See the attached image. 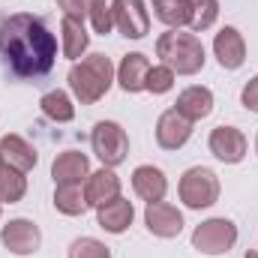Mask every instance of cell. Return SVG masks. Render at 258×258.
Segmentation results:
<instances>
[{
	"label": "cell",
	"mask_w": 258,
	"mask_h": 258,
	"mask_svg": "<svg viewBox=\"0 0 258 258\" xmlns=\"http://www.w3.org/2000/svg\"><path fill=\"white\" fill-rule=\"evenodd\" d=\"M0 57L18 78H42L57 60V39L42 18L15 12L0 21Z\"/></svg>",
	"instance_id": "cell-1"
},
{
	"label": "cell",
	"mask_w": 258,
	"mask_h": 258,
	"mask_svg": "<svg viewBox=\"0 0 258 258\" xmlns=\"http://www.w3.org/2000/svg\"><path fill=\"white\" fill-rule=\"evenodd\" d=\"M114 63L105 57V54H87L81 60H75L66 81H69V90L72 96L81 102V105H96L114 84Z\"/></svg>",
	"instance_id": "cell-2"
},
{
	"label": "cell",
	"mask_w": 258,
	"mask_h": 258,
	"mask_svg": "<svg viewBox=\"0 0 258 258\" xmlns=\"http://www.w3.org/2000/svg\"><path fill=\"white\" fill-rule=\"evenodd\" d=\"M156 57L168 66L174 75H195L204 69V45L195 33L168 30L156 39Z\"/></svg>",
	"instance_id": "cell-3"
},
{
	"label": "cell",
	"mask_w": 258,
	"mask_h": 258,
	"mask_svg": "<svg viewBox=\"0 0 258 258\" xmlns=\"http://www.w3.org/2000/svg\"><path fill=\"white\" fill-rule=\"evenodd\" d=\"M180 201L189 207V210H204V207H213L219 201V177L213 168H204V165H195L189 171H183L180 177Z\"/></svg>",
	"instance_id": "cell-4"
},
{
	"label": "cell",
	"mask_w": 258,
	"mask_h": 258,
	"mask_svg": "<svg viewBox=\"0 0 258 258\" xmlns=\"http://www.w3.org/2000/svg\"><path fill=\"white\" fill-rule=\"evenodd\" d=\"M90 147H93V153L99 156V162L105 168H117L129 153L126 129L120 123H114V120H99L90 132Z\"/></svg>",
	"instance_id": "cell-5"
},
{
	"label": "cell",
	"mask_w": 258,
	"mask_h": 258,
	"mask_svg": "<svg viewBox=\"0 0 258 258\" xmlns=\"http://www.w3.org/2000/svg\"><path fill=\"white\" fill-rule=\"evenodd\" d=\"M237 243V225L225 216H213L192 231V246L201 255H225Z\"/></svg>",
	"instance_id": "cell-6"
},
{
	"label": "cell",
	"mask_w": 258,
	"mask_h": 258,
	"mask_svg": "<svg viewBox=\"0 0 258 258\" xmlns=\"http://www.w3.org/2000/svg\"><path fill=\"white\" fill-rule=\"evenodd\" d=\"M114 27L126 39H144L150 33V12L144 0H111Z\"/></svg>",
	"instance_id": "cell-7"
},
{
	"label": "cell",
	"mask_w": 258,
	"mask_h": 258,
	"mask_svg": "<svg viewBox=\"0 0 258 258\" xmlns=\"http://www.w3.org/2000/svg\"><path fill=\"white\" fill-rule=\"evenodd\" d=\"M0 240L12 255H33L42 246V231L30 219H9L0 231Z\"/></svg>",
	"instance_id": "cell-8"
},
{
	"label": "cell",
	"mask_w": 258,
	"mask_h": 258,
	"mask_svg": "<svg viewBox=\"0 0 258 258\" xmlns=\"http://www.w3.org/2000/svg\"><path fill=\"white\" fill-rule=\"evenodd\" d=\"M144 225H147V231L153 237L171 240V237H177L183 231V213L168 201H153L144 210Z\"/></svg>",
	"instance_id": "cell-9"
},
{
	"label": "cell",
	"mask_w": 258,
	"mask_h": 258,
	"mask_svg": "<svg viewBox=\"0 0 258 258\" xmlns=\"http://www.w3.org/2000/svg\"><path fill=\"white\" fill-rule=\"evenodd\" d=\"M207 147L210 153L225 162V165H237L243 156H246V135L237 126H216L207 138Z\"/></svg>",
	"instance_id": "cell-10"
},
{
	"label": "cell",
	"mask_w": 258,
	"mask_h": 258,
	"mask_svg": "<svg viewBox=\"0 0 258 258\" xmlns=\"http://www.w3.org/2000/svg\"><path fill=\"white\" fill-rule=\"evenodd\" d=\"M192 138V120H186L177 108H168L156 120V144L162 150H180Z\"/></svg>",
	"instance_id": "cell-11"
},
{
	"label": "cell",
	"mask_w": 258,
	"mask_h": 258,
	"mask_svg": "<svg viewBox=\"0 0 258 258\" xmlns=\"http://www.w3.org/2000/svg\"><path fill=\"white\" fill-rule=\"evenodd\" d=\"M213 54L222 69H240L246 63V39L237 27H222L213 39Z\"/></svg>",
	"instance_id": "cell-12"
},
{
	"label": "cell",
	"mask_w": 258,
	"mask_h": 258,
	"mask_svg": "<svg viewBox=\"0 0 258 258\" xmlns=\"http://www.w3.org/2000/svg\"><path fill=\"white\" fill-rule=\"evenodd\" d=\"M132 219H135V207L123 195H117V198H111V201H105V204L96 207V222L108 234H123L132 225Z\"/></svg>",
	"instance_id": "cell-13"
},
{
	"label": "cell",
	"mask_w": 258,
	"mask_h": 258,
	"mask_svg": "<svg viewBox=\"0 0 258 258\" xmlns=\"http://www.w3.org/2000/svg\"><path fill=\"white\" fill-rule=\"evenodd\" d=\"M87 174H90V159L81 150H63L51 162V177H54L57 186H63V183H75L78 186L81 180H87Z\"/></svg>",
	"instance_id": "cell-14"
},
{
	"label": "cell",
	"mask_w": 258,
	"mask_h": 258,
	"mask_svg": "<svg viewBox=\"0 0 258 258\" xmlns=\"http://www.w3.org/2000/svg\"><path fill=\"white\" fill-rule=\"evenodd\" d=\"M132 189H135V195H138L141 201L153 204V201H162V198H165L168 180H165L162 168H156V165H138V168L132 171Z\"/></svg>",
	"instance_id": "cell-15"
},
{
	"label": "cell",
	"mask_w": 258,
	"mask_h": 258,
	"mask_svg": "<svg viewBox=\"0 0 258 258\" xmlns=\"http://www.w3.org/2000/svg\"><path fill=\"white\" fill-rule=\"evenodd\" d=\"M147 72H150L147 54H141V51L126 54L120 60V66H117V84H120V90L123 93H141V90H147Z\"/></svg>",
	"instance_id": "cell-16"
},
{
	"label": "cell",
	"mask_w": 258,
	"mask_h": 258,
	"mask_svg": "<svg viewBox=\"0 0 258 258\" xmlns=\"http://www.w3.org/2000/svg\"><path fill=\"white\" fill-rule=\"evenodd\" d=\"M0 159H3V165H9V168L27 174V171L36 165V150H33L21 135L9 132V135L0 138Z\"/></svg>",
	"instance_id": "cell-17"
},
{
	"label": "cell",
	"mask_w": 258,
	"mask_h": 258,
	"mask_svg": "<svg viewBox=\"0 0 258 258\" xmlns=\"http://www.w3.org/2000/svg\"><path fill=\"white\" fill-rule=\"evenodd\" d=\"M84 195H87V204H90V207H99V204H105V201H111V198L120 195V177H117L111 168L102 165L99 171L87 174V180H84Z\"/></svg>",
	"instance_id": "cell-18"
},
{
	"label": "cell",
	"mask_w": 258,
	"mask_h": 258,
	"mask_svg": "<svg viewBox=\"0 0 258 258\" xmlns=\"http://www.w3.org/2000/svg\"><path fill=\"white\" fill-rule=\"evenodd\" d=\"M174 108L186 117V120H204L210 111H213V93H210V87H201V84H192V87H186L180 96H177V102H174Z\"/></svg>",
	"instance_id": "cell-19"
},
{
	"label": "cell",
	"mask_w": 258,
	"mask_h": 258,
	"mask_svg": "<svg viewBox=\"0 0 258 258\" xmlns=\"http://www.w3.org/2000/svg\"><path fill=\"white\" fill-rule=\"evenodd\" d=\"M90 45V36L84 30V21H72V18H63L60 21V51L69 60H81V54L87 51Z\"/></svg>",
	"instance_id": "cell-20"
},
{
	"label": "cell",
	"mask_w": 258,
	"mask_h": 258,
	"mask_svg": "<svg viewBox=\"0 0 258 258\" xmlns=\"http://www.w3.org/2000/svg\"><path fill=\"white\" fill-rule=\"evenodd\" d=\"M153 15L171 30L186 27L192 21V0H153Z\"/></svg>",
	"instance_id": "cell-21"
},
{
	"label": "cell",
	"mask_w": 258,
	"mask_h": 258,
	"mask_svg": "<svg viewBox=\"0 0 258 258\" xmlns=\"http://www.w3.org/2000/svg\"><path fill=\"white\" fill-rule=\"evenodd\" d=\"M39 108H42V114H45L48 120H54V123H69V120L75 117V105H72L69 93H63V90H48V93L39 99Z\"/></svg>",
	"instance_id": "cell-22"
},
{
	"label": "cell",
	"mask_w": 258,
	"mask_h": 258,
	"mask_svg": "<svg viewBox=\"0 0 258 258\" xmlns=\"http://www.w3.org/2000/svg\"><path fill=\"white\" fill-rule=\"evenodd\" d=\"M54 207L63 213V216H81L90 204H87V195L81 189V183H63L54 189Z\"/></svg>",
	"instance_id": "cell-23"
},
{
	"label": "cell",
	"mask_w": 258,
	"mask_h": 258,
	"mask_svg": "<svg viewBox=\"0 0 258 258\" xmlns=\"http://www.w3.org/2000/svg\"><path fill=\"white\" fill-rule=\"evenodd\" d=\"M27 192V177L24 171H15L9 165H0V204H15Z\"/></svg>",
	"instance_id": "cell-24"
},
{
	"label": "cell",
	"mask_w": 258,
	"mask_h": 258,
	"mask_svg": "<svg viewBox=\"0 0 258 258\" xmlns=\"http://www.w3.org/2000/svg\"><path fill=\"white\" fill-rule=\"evenodd\" d=\"M216 18H219V0H192V21H189V27L195 33L210 30L216 24Z\"/></svg>",
	"instance_id": "cell-25"
},
{
	"label": "cell",
	"mask_w": 258,
	"mask_h": 258,
	"mask_svg": "<svg viewBox=\"0 0 258 258\" xmlns=\"http://www.w3.org/2000/svg\"><path fill=\"white\" fill-rule=\"evenodd\" d=\"M66 258H111V249L96 237H78V240L69 243Z\"/></svg>",
	"instance_id": "cell-26"
},
{
	"label": "cell",
	"mask_w": 258,
	"mask_h": 258,
	"mask_svg": "<svg viewBox=\"0 0 258 258\" xmlns=\"http://www.w3.org/2000/svg\"><path fill=\"white\" fill-rule=\"evenodd\" d=\"M90 24L99 36H108L114 30V15H111V0H93L90 3Z\"/></svg>",
	"instance_id": "cell-27"
},
{
	"label": "cell",
	"mask_w": 258,
	"mask_h": 258,
	"mask_svg": "<svg viewBox=\"0 0 258 258\" xmlns=\"http://www.w3.org/2000/svg\"><path fill=\"white\" fill-rule=\"evenodd\" d=\"M171 87H174V72L165 63L150 66V72H147V90H150L153 96H159V93H168Z\"/></svg>",
	"instance_id": "cell-28"
},
{
	"label": "cell",
	"mask_w": 258,
	"mask_h": 258,
	"mask_svg": "<svg viewBox=\"0 0 258 258\" xmlns=\"http://www.w3.org/2000/svg\"><path fill=\"white\" fill-rule=\"evenodd\" d=\"M90 3L93 0H57L63 18H72V21H84L90 15Z\"/></svg>",
	"instance_id": "cell-29"
},
{
	"label": "cell",
	"mask_w": 258,
	"mask_h": 258,
	"mask_svg": "<svg viewBox=\"0 0 258 258\" xmlns=\"http://www.w3.org/2000/svg\"><path fill=\"white\" fill-rule=\"evenodd\" d=\"M240 102H243L246 111H255L258 114V75L243 84V90H240Z\"/></svg>",
	"instance_id": "cell-30"
},
{
	"label": "cell",
	"mask_w": 258,
	"mask_h": 258,
	"mask_svg": "<svg viewBox=\"0 0 258 258\" xmlns=\"http://www.w3.org/2000/svg\"><path fill=\"white\" fill-rule=\"evenodd\" d=\"M243 258H258V249H249V252H246Z\"/></svg>",
	"instance_id": "cell-31"
},
{
	"label": "cell",
	"mask_w": 258,
	"mask_h": 258,
	"mask_svg": "<svg viewBox=\"0 0 258 258\" xmlns=\"http://www.w3.org/2000/svg\"><path fill=\"white\" fill-rule=\"evenodd\" d=\"M255 153H258V138H255Z\"/></svg>",
	"instance_id": "cell-32"
},
{
	"label": "cell",
	"mask_w": 258,
	"mask_h": 258,
	"mask_svg": "<svg viewBox=\"0 0 258 258\" xmlns=\"http://www.w3.org/2000/svg\"><path fill=\"white\" fill-rule=\"evenodd\" d=\"M0 165H3V159H0Z\"/></svg>",
	"instance_id": "cell-33"
},
{
	"label": "cell",
	"mask_w": 258,
	"mask_h": 258,
	"mask_svg": "<svg viewBox=\"0 0 258 258\" xmlns=\"http://www.w3.org/2000/svg\"><path fill=\"white\" fill-rule=\"evenodd\" d=\"M0 207H3V204H0Z\"/></svg>",
	"instance_id": "cell-34"
}]
</instances>
